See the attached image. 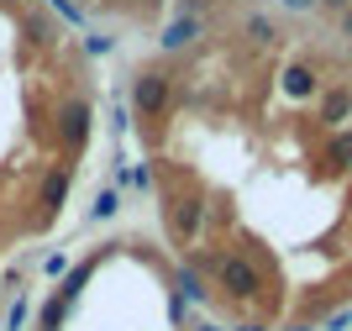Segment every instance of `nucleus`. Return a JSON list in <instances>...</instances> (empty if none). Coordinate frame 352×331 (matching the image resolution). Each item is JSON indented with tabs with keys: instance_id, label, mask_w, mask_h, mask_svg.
I'll return each mask as SVG.
<instances>
[{
	"instance_id": "f257e3e1",
	"label": "nucleus",
	"mask_w": 352,
	"mask_h": 331,
	"mask_svg": "<svg viewBox=\"0 0 352 331\" xmlns=\"http://www.w3.org/2000/svg\"><path fill=\"white\" fill-rule=\"evenodd\" d=\"M190 268H195V274H206L232 305H258V300H263V289H268L258 258L242 253V247H195Z\"/></svg>"
},
{
	"instance_id": "f03ea898",
	"label": "nucleus",
	"mask_w": 352,
	"mask_h": 331,
	"mask_svg": "<svg viewBox=\"0 0 352 331\" xmlns=\"http://www.w3.org/2000/svg\"><path fill=\"white\" fill-rule=\"evenodd\" d=\"M89 131H95V105H89L85 95H69V100L53 111V142L74 158V153H85Z\"/></svg>"
},
{
	"instance_id": "7ed1b4c3",
	"label": "nucleus",
	"mask_w": 352,
	"mask_h": 331,
	"mask_svg": "<svg viewBox=\"0 0 352 331\" xmlns=\"http://www.w3.org/2000/svg\"><path fill=\"white\" fill-rule=\"evenodd\" d=\"M168 105H174V79H168L163 69L132 74V116L158 121V116H168Z\"/></svg>"
},
{
	"instance_id": "20e7f679",
	"label": "nucleus",
	"mask_w": 352,
	"mask_h": 331,
	"mask_svg": "<svg viewBox=\"0 0 352 331\" xmlns=\"http://www.w3.org/2000/svg\"><path fill=\"white\" fill-rule=\"evenodd\" d=\"M206 195H168V205H163V221H168V237H174V242H200V226H206Z\"/></svg>"
},
{
	"instance_id": "39448f33",
	"label": "nucleus",
	"mask_w": 352,
	"mask_h": 331,
	"mask_svg": "<svg viewBox=\"0 0 352 331\" xmlns=\"http://www.w3.org/2000/svg\"><path fill=\"white\" fill-rule=\"evenodd\" d=\"M69 184H74V163H47L43 179H37V200H43V216H58L63 200H69Z\"/></svg>"
},
{
	"instance_id": "423d86ee",
	"label": "nucleus",
	"mask_w": 352,
	"mask_h": 331,
	"mask_svg": "<svg viewBox=\"0 0 352 331\" xmlns=\"http://www.w3.org/2000/svg\"><path fill=\"white\" fill-rule=\"evenodd\" d=\"M206 32H210L206 16H168V27H163L158 47H163V53H190V47L200 43Z\"/></svg>"
},
{
	"instance_id": "0eeeda50",
	"label": "nucleus",
	"mask_w": 352,
	"mask_h": 331,
	"mask_svg": "<svg viewBox=\"0 0 352 331\" xmlns=\"http://www.w3.org/2000/svg\"><path fill=\"white\" fill-rule=\"evenodd\" d=\"M21 37H27V47H53L58 43V16L53 11H43V6H37V11H27V6H21Z\"/></svg>"
},
{
	"instance_id": "6e6552de",
	"label": "nucleus",
	"mask_w": 352,
	"mask_h": 331,
	"mask_svg": "<svg viewBox=\"0 0 352 331\" xmlns=\"http://www.w3.org/2000/svg\"><path fill=\"white\" fill-rule=\"evenodd\" d=\"M168 284H174V295H179L184 305H206V300H210V279L195 274L190 263H174V268H168Z\"/></svg>"
},
{
	"instance_id": "1a4fd4ad",
	"label": "nucleus",
	"mask_w": 352,
	"mask_h": 331,
	"mask_svg": "<svg viewBox=\"0 0 352 331\" xmlns=\"http://www.w3.org/2000/svg\"><path fill=\"white\" fill-rule=\"evenodd\" d=\"M352 116V89L347 85H331V89H321V105H316V121L321 127H331V131H342V121Z\"/></svg>"
},
{
	"instance_id": "9d476101",
	"label": "nucleus",
	"mask_w": 352,
	"mask_h": 331,
	"mask_svg": "<svg viewBox=\"0 0 352 331\" xmlns=\"http://www.w3.org/2000/svg\"><path fill=\"white\" fill-rule=\"evenodd\" d=\"M279 89L289 95V100H310V95H321V74L310 69V63H284Z\"/></svg>"
},
{
	"instance_id": "9b49d317",
	"label": "nucleus",
	"mask_w": 352,
	"mask_h": 331,
	"mask_svg": "<svg viewBox=\"0 0 352 331\" xmlns=\"http://www.w3.org/2000/svg\"><path fill=\"white\" fill-rule=\"evenodd\" d=\"M121 216V189L116 184H105L95 200H89V211H85V221L89 226H105V221H116Z\"/></svg>"
},
{
	"instance_id": "f8f14e48",
	"label": "nucleus",
	"mask_w": 352,
	"mask_h": 331,
	"mask_svg": "<svg viewBox=\"0 0 352 331\" xmlns=\"http://www.w3.org/2000/svg\"><path fill=\"white\" fill-rule=\"evenodd\" d=\"M242 37H248L252 47H274V43H279V21L263 16V11H252L248 21H242Z\"/></svg>"
},
{
	"instance_id": "ddd939ff",
	"label": "nucleus",
	"mask_w": 352,
	"mask_h": 331,
	"mask_svg": "<svg viewBox=\"0 0 352 331\" xmlns=\"http://www.w3.org/2000/svg\"><path fill=\"white\" fill-rule=\"evenodd\" d=\"M326 169H337V173L352 169V131H331V142H326Z\"/></svg>"
},
{
	"instance_id": "4468645a",
	"label": "nucleus",
	"mask_w": 352,
	"mask_h": 331,
	"mask_svg": "<svg viewBox=\"0 0 352 331\" xmlns=\"http://www.w3.org/2000/svg\"><path fill=\"white\" fill-rule=\"evenodd\" d=\"M111 184H116V189H153V163H132V169L121 163Z\"/></svg>"
},
{
	"instance_id": "2eb2a0df",
	"label": "nucleus",
	"mask_w": 352,
	"mask_h": 331,
	"mask_svg": "<svg viewBox=\"0 0 352 331\" xmlns=\"http://www.w3.org/2000/svg\"><path fill=\"white\" fill-rule=\"evenodd\" d=\"M27 321H32V300L21 295V289H16V295H11V305H6V321H0V331H21Z\"/></svg>"
},
{
	"instance_id": "dca6fc26",
	"label": "nucleus",
	"mask_w": 352,
	"mask_h": 331,
	"mask_svg": "<svg viewBox=\"0 0 352 331\" xmlns=\"http://www.w3.org/2000/svg\"><path fill=\"white\" fill-rule=\"evenodd\" d=\"M43 6L58 16V21H69V27H85V6H79V0H43Z\"/></svg>"
},
{
	"instance_id": "f3484780",
	"label": "nucleus",
	"mask_w": 352,
	"mask_h": 331,
	"mask_svg": "<svg viewBox=\"0 0 352 331\" xmlns=\"http://www.w3.org/2000/svg\"><path fill=\"white\" fill-rule=\"evenodd\" d=\"M69 268H74L69 253H47V258H43V279H63Z\"/></svg>"
},
{
	"instance_id": "a211bd4d",
	"label": "nucleus",
	"mask_w": 352,
	"mask_h": 331,
	"mask_svg": "<svg viewBox=\"0 0 352 331\" xmlns=\"http://www.w3.org/2000/svg\"><path fill=\"white\" fill-rule=\"evenodd\" d=\"M111 47H116V37H105V32H95V37H85V53H89V58H105V53H111Z\"/></svg>"
},
{
	"instance_id": "6ab92c4d",
	"label": "nucleus",
	"mask_w": 352,
	"mask_h": 331,
	"mask_svg": "<svg viewBox=\"0 0 352 331\" xmlns=\"http://www.w3.org/2000/svg\"><path fill=\"white\" fill-rule=\"evenodd\" d=\"M184 321H190V305H184L174 289H168V326H184Z\"/></svg>"
},
{
	"instance_id": "aec40b11",
	"label": "nucleus",
	"mask_w": 352,
	"mask_h": 331,
	"mask_svg": "<svg viewBox=\"0 0 352 331\" xmlns=\"http://www.w3.org/2000/svg\"><path fill=\"white\" fill-rule=\"evenodd\" d=\"M352 326V310H331V316L321 321V331H347Z\"/></svg>"
},
{
	"instance_id": "412c9836",
	"label": "nucleus",
	"mask_w": 352,
	"mask_h": 331,
	"mask_svg": "<svg viewBox=\"0 0 352 331\" xmlns=\"http://www.w3.org/2000/svg\"><path fill=\"white\" fill-rule=\"evenodd\" d=\"M206 11V0H174V6H168V16H200Z\"/></svg>"
},
{
	"instance_id": "4be33fe9",
	"label": "nucleus",
	"mask_w": 352,
	"mask_h": 331,
	"mask_svg": "<svg viewBox=\"0 0 352 331\" xmlns=\"http://www.w3.org/2000/svg\"><path fill=\"white\" fill-rule=\"evenodd\" d=\"M126 116H132V111H126V100H121V105H111V127H116V131H126Z\"/></svg>"
},
{
	"instance_id": "5701e85b",
	"label": "nucleus",
	"mask_w": 352,
	"mask_h": 331,
	"mask_svg": "<svg viewBox=\"0 0 352 331\" xmlns=\"http://www.w3.org/2000/svg\"><path fill=\"white\" fill-rule=\"evenodd\" d=\"M284 11H294V16H305V11H316V0H279Z\"/></svg>"
},
{
	"instance_id": "b1692460",
	"label": "nucleus",
	"mask_w": 352,
	"mask_h": 331,
	"mask_svg": "<svg viewBox=\"0 0 352 331\" xmlns=\"http://www.w3.org/2000/svg\"><path fill=\"white\" fill-rule=\"evenodd\" d=\"M232 331H268V321H236Z\"/></svg>"
},
{
	"instance_id": "393cba45",
	"label": "nucleus",
	"mask_w": 352,
	"mask_h": 331,
	"mask_svg": "<svg viewBox=\"0 0 352 331\" xmlns=\"http://www.w3.org/2000/svg\"><path fill=\"white\" fill-rule=\"evenodd\" d=\"M316 6H326V11H347L352 0H316Z\"/></svg>"
},
{
	"instance_id": "a878e982",
	"label": "nucleus",
	"mask_w": 352,
	"mask_h": 331,
	"mask_svg": "<svg viewBox=\"0 0 352 331\" xmlns=\"http://www.w3.org/2000/svg\"><path fill=\"white\" fill-rule=\"evenodd\" d=\"M342 37H352V6L342 11Z\"/></svg>"
},
{
	"instance_id": "bb28decb",
	"label": "nucleus",
	"mask_w": 352,
	"mask_h": 331,
	"mask_svg": "<svg viewBox=\"0 0 352 331\" xmlns=\"http://www.w3.org/2000/svg\"><path fill=\"white\" fill-rule=\"evenodd\" d=\"M279 331H316L310 321H289V326H279Z\"/></svg>"
},
{
	"instance_id": "cd10ccee",
	"label": "nucleus",
	"mask_w": 352,
	"mask_h": 331,
	"mask_svg": "<svg viewBox=\"0 0 352 331\" xmlns=\"http://www.w3.org/2000/svg\"><path fill=\"white\" fill-rule=\"evenodd\" d=\"M195 331H226V326H216V321H206V326H195Z\"/></svg>"
},
{
	"instance_id": "c85d7f7f",
	"label": "nucleus",
	"mask_w": 352,
	"mask_h": 331,
	"mask_svg": "<svg viewBox=\"0 0 352 331\" xmlns=\"http://www.w3.org/2000/svg\"><path fill=\"white\" fill-rule=\"evenodd\" d=\"M0 6H11V11H21V6H27V0H0Z\"/></svg>"
},
{
	"instance_id": "c756f323",
	"label": "nucleus",
	"mask_w": 352,
	"mask_h": 331,
	"mask_svg": "<svg viewBox=\"0 0 352 331\" xmlns=\"http://www.w3.org/2000/svg\"><path fill=\"white\" fill-rule=\"evenodd\" d=\"M347 63H352V37H347Z\"/></svg>"
}]
</instances>
